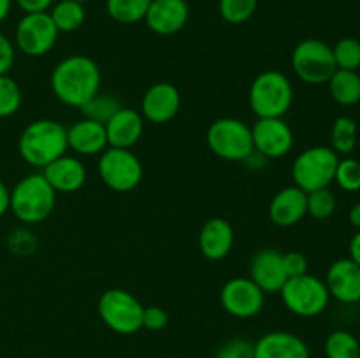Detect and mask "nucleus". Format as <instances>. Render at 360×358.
Returning <instances> with one entry per match:
<instances>
[{"mask_svg":"<svg viewBox=\"0 0 360 358\" xmlns=\"http://www.w3.org/2000/svg\"><path fill=\"white\" fill-rule=\"evenodd\" d=\"M122 107L123 105L120 104V100L115 97V95L98 91V93L94 95V97H91L90 100L79 109V111L81 114H83V118L94 119V121L105 125V123H108L109 119H111Z\"/></svg>","mask_w":360,"mask_h":358,"instance_id":"cd10ccee","label":"nucleus"},{"mask_svg":"<svg viewBox=\"0 0 360 358\" xmlns=\"http://www.w3.org/2000/svg\"><path fill=\"white\" fill-rule=\"evenodd\" d=\"M214 358H253V343L243 337H236L221 344Z\"/></svg>","mask_w":360,"mask_h":358,"instance_id":"f704fd0d","label":"nucleus"},{"mask_svg":"<svg viewBox=\"0 0 360 358\" xmlns=\"http://www.w3.org/2000/svg\"><path fill=\"white\" fill-rule=\"evenodd\" d=\"M9 199H11V190L7 188L6 183L0 179V218L4 214L9 213Z\"/></svg>","mask_w":360,"mask_h":358,"instance_id":"a19ab883","label":"nucleus"},{"mask_svg":"<svg viewBox=\"0 0 360 358\" xmlns=\"http://www.w3.org/2000/svg\"><path fill=\"white\" fill-rule=\"evenodd\" d=\"M292 69L295 76L308 84H327L338 70L333 46L320 39H304L292 51Z\"/></svg>","mask_w":360,"mask_h":358,"instance_id":"1a4fd4ad","label":"nucleus"},{"mask_svg":"<svg viewBox=\"0 0 360 358\" xmlns=\"http://www.w3.org/2000/svg\"><path fill=\"white\" fill-rule=\"evenodd\" d=\"M253 150L264 158H283L294 147V130L283 118H257L252 126Z\"/></svg>","mask_w":360,"mask_h":358,"instance_id":"ddd939ff","label":"nucleus"},{"mask_svg":"<svg viewBox=\"0 0 360 358\" xmlns=\"http://www.w3.org/2000/svg\"><path fill=\"white\" fill-rule=\"evenodd\" d=\"M56 204V192L42 172L21 178L11 190L9 211L23 225H37L51 216Z\"/></svg>","mask_w":360,"mask_h":358,"instance_id":"7ed1b4c3","label":"nucleus"},{"mask_svg":"<svg viewBox=\"0 0 360 358\" xmlns=\"http://www.w3.org/2000/svg\"><path fill=\"white\" fill-rule=\"evenodd\" d=\"M181 109V95L172 83L158 81L151 84L141 100V114L153 125H164L174 119Z\"/></svg>","mask_w":360,"mask_h":358,"instance_id":"4468645a","label":"nucleus"},{"mask_svg":"<svg viewBox=\"0 0 360 358\" xmlns=\"http://www.w3.org/2000/svg\"><path fill=\"white\" fill-rule=\"evenodd\" d=\"M67 146L79 157H94L108 150L105 126L94 119L81 118L67 128Z\"/></svg>","mask_w":360,"mask_h":358,"instance_id":"412c9836","label":"nucleus"},{"mask_svg":"<svg viewBox=\"0 0 360 358\" xmlns=\"http://www.w3.org/2000/svg\"><path fill=\"white\" fill-rule=\"evenodd\" d=\"M14 2L25 14L48 13L49 7L53 6V0H14Z\"/></svg>","mask_w":360,"mask_h":358,"instance_id":"ea45409f","label":"nucleus"},{"mask_svg":"<svg viewBox=\"0 0 360 358\" xmlns=\"http://www.w3.org/2000/svg\"><path fill=\"white\" fill-rule=\"evenodd\" d=\"M108 147H123L130 150L139 142L144 132V118L132 107H122L108 123H105Z\"/></svg>","mask_w":360,"mask_h":358,"instance_id":"4be33fe9","label":"nucleus"},{"mask_svg":"<svg viewBox=\"0 0 360 358\" xmlns=\"http://www.w3.org/2000/svg\"><path fill=\"white\" fill-rule=\"evenodd\" d=\"M14 58H16V48L13 41L4 32H0V76L9 74L14 65Z\"/></svg>","mask_w":360,"mask_h":358,"instance_id":"58836bf2","label":"nucleus"},{"mask_svg":"<svg viewBox=\"0 0 360 358\" xmlns=\"http://www.w3.org/2000/svg\"><path fill=\"white\" fill-rule=\"evenodd\" d=\"M13 9V0H0V25L7 20Z\"/></svg>","mask_w":360,"mask_h":358,"instance_id":"c03bdc74","label":"nucleus"},{"mask_svg":"<svg viewBox=\"0 0 360 358\" xmlns=\"http://www.w3.org/2000/svg\"><path fill=\"white\" fill-rule=\"evenodd\" d=\"M248 270V277L264 293H280L288 279L283 267V253L273 248L257 251L250 260Z\"/></svg>","mask_w":360,"mask_h":358,"instance_id":"2eb2a0df","label":"nucleus"},{"mask_svg":"<svg viewBox=\"0 0 360 358\" xmlns=\"http://www.w3.org/2000/svg\"><path fill=\"white\" fill-rule=\"evenodd\" d=\"M334 183L340 186L343 192L355 193L360 190V161L357 158L345 157L340 158L334 174Z\"/></svg>","mask_w":360,"mask_h":358,"instance_id":"473e14b6","label":"nucleus"},{"mask_svg":"<svg viewBox=\"0 0 360 358\" xmlns=\"http://www.w3.org/2000/svg\"><path fill=\"white\" fill-rule=\"evenodd\" d=\"M220 302L231 316L248 319L262 311L266 293L250 277H232L221 286Z\"/></svg>","mask_w":360,"mask_h":358,"instance_id":"f8f14e48","label":"nucleus"},{"mask_svg":"<svg viewBox=\"0 0 360 358\" xmlns=\"http://www.w3.org/2000/svg\"><path fill=\"white\" fill-rule=\"evenodd\" d=\"M308 214V193L295 185L285 186L269 204V220L276 227H294Z\"/></svg>","mask_w":360,"mask_h":358,"instance_id":"6ab92c4d","label":"nucleus"},{"mask_svg":"<svg viewBox=\"0 0 360 358\" xmlns=\"http://www.w3.org/2000/svg\"><path fill=\"white\" fill-rule=\"evenodd\" d=\"M336 195L329 188L315 190L308 193V214L315 220H329L336 213Z\"/></svg>","mask_w":360,"mask_h":358,"instance_id":"72a5a7b5","label":"nucleus"},{"mask_svg":"<svg viewBox=\"0 0 360 358\" xmlns=\"http://www.w3.org/2000/svg\"><path fill=\"white\" fill-rule=\"evenodd\" d=\"M348 221H350V225L354 228H357L360 230V202L354 204L350 209V213H348Z\"/></svg>","mask_w":360,"mask_h":358,"instance_id":"37998d69","label":"nucleus"},{"mask_svg":"<svg viewBox=\"0 0 360 358\" xmlns=\"http://www.w3.org/2000/svg\"><path fill=\"white\" fill-rule=\"evenodd\" d=\"M348 251H350V258L360 267V230L352 237L350 244H348Z\"/></svg>","mask_w":360,"mask_h":358,"instance_id":"79ce46f5","label":"nucleus"},{"mask_svg":"<svg viewBox=\"0 0 360 358\" xmlns=\"http://www.w3.org/2000/svg\"><path fill=\"white\" fill-rule=\"evenodd\" d=\"M151 0H108V14L122 25H134L144 21Z\"/></svg>","mask_w":360,"mask_h":358,"instance_id":"bb28decb","label":"nucleus"},{"mask_svg":"<svg viewBox=\"0 0 360 358\" xmlns=\"http://www.w3.org/2000/svg\"><path fill=\"white\" fill-rule=\"evenodd\" d=\"M23 102L21 88L9 74L0 76V118H11L16 114Z\"/></svg>","mask_w":360,"mask_h":358,"instance_id":"c756f323","label":"nucleus"},{"mask_svg":"<svg viewBox=\"0 0 360 358\" xmlns=\"http://www.w3.org/2000/svg\"><path fill=\"white\" fill-rule=\"evenodd\" d=\"M9 249L16 255H28V253L34 251L35 248V239L32 237L30 232H27L25 228H18L13 234L9 235Z\"/></svg>","mask_w":360,"mask_h":358,"instance_id":"e433bc0d","label":"nucleus"},{"mask_svg":"<svg viewBox=\"0 0 360 358\" xmlns=\"http://www.w3.org/2000/svg\"><path fill=\"white\" fill-rule=\"evenodd\" d=\"M334 62L338 69L359 70L360 69V41L354 37L340 39L333 46Z\"/></svg>","mask_w":360,"mask_h":358,"instance_id":"2f4dec72","label":"nucleus"},{"mask_svg":"<svg viewBox=\"0 0 360 358\" xmlns=\"http://www.w3.org/2000/svg\"><path fill=\"white\" fill-rule=\"evenodd\" d=\"M357 133L359 126L354 118L338 116L333 123V128H330V147L338 154L348 157L350 153H354L355 146H357Z\"/></svg>","mask_w":360,"mask_h":358,"instance_id":"a878e982","label":"nucleus"},{"mask_svg":"<svg viewBox=\"0 0 360 358\" xmlns=\"http://www.w3.org/2000/svg\"><path fill=\"white\" fill-rule=\"evenodd\" d=\"M234 246V228L224 218H211L199 232V249L207 260H224Z\"/></svg>","mask_w":360,"mask_h":358,"instance_id":"5701e85b","label":"nucleus"},{"mask_svg":"<svg viewBox=\"0 0 360 358\" xmlns=\"http://www.w3.org/2000/svg\"><path fill=\"white\" fill-rule=\"evenodd\" d=\"M42 175L56 193H74L84 186L88 179L83 161L72 154H62L42 168Z\"/></svg>","mask_w":360,"mask_h":358,"instance_id":"a211bd4d","label":"nucleus"},{"mask_svg":"<svg viewBox=\"0 0 360 358\" xmlns=\"http://www.w3.org/2000/svg\"><path fill=\"white\" fill-rule=\"evenodd\" d=\"M207 147L225 161H245L253 153L252 126L238 118L214 119L206 133Z\"/></svg>","mask_w":360,"mask_h":358,"instance_id":"6e6552de","label":"nucleus"},{"mask_svg":"<svg viewBox=\"0 0 360 358\" xmlns=\"http://www.w3.org/2000/svg\"><path fill=\"white\" fill-rule=\"evenodd\" d=\"M53 95L69 107L81 109L101 91V67L86 55H72L56 63L49 77Z\"/></svg>","mask_w":360,"mask_h":358,"instance_id":"f257e3e1","label":"nucleus"},{"mask_svg":"<svg viewBox=\"0 0 360 358\" xmlns=\"http://www.w3.org/2000/svg\"><path fill=\"white\" fill-rule=\"evenodd\" d=\"M359 358H360V357H359Z\"/></svg>","mask_w":360,"mask_h":358,"instance_id":"49530a36","label":"nucleus"},{"mask_svg":"<svg viewBox=\"0 0 360 358\" xmlns=\"http://www.w3.org/2000/svg\"><path fill=\"white\" fill-rule=\"evenodd\" d=\"M340 154L330 146H313L301 151L292 164V179L297 188L309 193L329 188L334 183Z\"/></svg>","mask_w":360,"mask_h":358,"instance_id":"39448f33","label":"nucleus"},{"mask_svg":"<svg viewBox=\"0 0 360 358\" xmlns=\"http://www.w3.org/2000/svg\"><path fill=\"white\" fill-rule=\"evenodd\" d=\"M327 86L336 104L350 107L360 102V74L357 70L338 69L327 81Z\"/></svg>","mask_w":360,"mask_h":358,"instance_id":"b1692460","label":"nucleus"},{"mask_svg":"<svg viewBox=\"0 0 360 358\" xmlns=\"http://www.w3.org/2000/svg\"><path fill=\"white\" fill-rule=\"evenodd\" d=\"M323 351L327 358H359L360 343L348 330H334L327 336Z\"/></svg>","mask_w":360,"mask_h":358,"instance_id":"c85d7f7f","label":"nucleus"},{"mask_svg":"<svg viewBox=\"0 0 360 358\" xmlns=\"http://www.w3.org/2000/svg\"><path fill=\"white\" fill-rule=\"evenodd\" d=\"M167 323H169V314L164 307H160V305H150V307H144L143 329L151 330V332H158V330L165 329Z\"/></svg>","mask_w":360,"mask_h":358,"instance_id":"c9c22d12","label":"nucleus"},{"mask_svg":"<svg viewBox=\"0 0 360 358\" xmlns=\"http://www.w3.org/2000/svg\"><path fill=\"white\" fill-rule=\"evenodd\" d=\"M253 358H311L304 340L292 332H267L253 344Z\"/></svg>","mask_w":360,"mask_h":358,"instance_id":"aec40b11","label":"nucleus"},{"mask_svg":"<svg viewBox=\"0 0 360 358\" xmlns=\"http://www.w3.org/2000/svg\"><path fill=\"white\" fill-rule=\"evenodd\" d=\"M49 16L60 34H72L83 27L86 20V11L83 4L76 0H60L49 11Z\"/></svg>","mask_w":360,"mask_h":358,"instance_id":"393cba45","label":"nucleus"},{"mask_svg":"<svg viewBox=\"0 0 360 358\" xmlns=\"http://www.w3.org/2000/svg\"><path fill=\"white\" fill-rule=\"evenodd\" d=\"M280 295L285 307L301 318H315L322 314L330 302L326 281L308 272L297 277H288Z\"/></svg>","mask_w":360,"mask_h":358,"instance_id":"0eeeda50","label":"nucleus"},{"mask_svg":"<svg viewBox=\"0 0 360 358\" xmlns=\"http://www.w3.org/2000/svg\"><path fill=\"white\" fill-rule=\"evenodd\" d=\"M76 2H81V4H83V2H86V0H76Z\"/></svg>","mask_w":360,"mask_h":358,"instance_id":"a18cd8bd","label":"nucleus"},{"mask_svg":"<svg viewBox=\"0 0 360 358\" xmlns=\"http://www.w3.org/2000/svg\"><path fill=\"white\" fill-rule=\"evenodd\" d=\"M190 18L186 0H151L144 21L157 35H174L183 30Z\"/></svg>","mask_w":360,"mask_h":358,"instance_id":"f3484780","label":"nucleus"},{"mask_svg":"<svg viewBox=\"0 0 360 358\" xmlns=\"http://www.w3.org/2000/svg\"><path fill=\"white\" fill-rule=\"evenodd\" d=\"M67 150V126L56 119L30 121L18 139V153L25 164L35 168H44Z\"/></svg>","mask_w":360,"mask_h":358,"instance_id":"f03ea898","label":"nucleus"},{"mask_svg":"<svg viewBox=\"0 0 360 358\" xmlns=\"http://www.w3.org/2000/svg\"><path fill=\"white\" fill-rule=\"evenodd\" d=\"M259 0H220V16L231 25H241L255 14Z\"/></svg>","mask_w":360,"mask_h":358,"instance_id":"7c9ffc66","label":"nucleus"},{"mask_svg":"<svg viewBox=\"0 0 360 358\" xmlns=\"http://www.w3.org/2000/svg\"><path fill=\"white\" fill-rule=\"evenodd\" d=\"M283 267L287 277H297L308 272V258L299 251L283 253Z\"/></svg>","mask_w":360,"mask_h":358,"instance_id":"4c0bfd02","label":"nucleus"},{"mask_svg":"<svg viewBox=\"0 0 360 358\" xmlns=\"http://www.w3.org/2000/svg\"><path fill=\"white\" fill-rule=\"evenodd\" d=\"M323 281L330 298H336L341 304L360 302V267L350 256L330 263Z\"/></svg>","mask_w":360,"mask_h":358,"instance_id":"dca6fc26","label":"nucleus"},{"mask_svg":"<svg viewBox=\"0 0 360 358\" xmlns=\"http://www.w3.org/2000/svg\"><path fill=\"white\" fill-rule=\"evenodd\" d=\"M97 168L102 183L112 192H132L143 181V164L134 151L123 147L102 151Z\"/></svg>","mask_w":360,"mask_h":358,"instance_id":"9d476101","label":"nucleus"},{"mask_svg":"<svg viewBox=\"0 0 360 358\" xmlns=\"http://www.w3.org/2000/svg\"><path fill=\"white\" fill-rule=\"evenodd\" d=\"M58 34L49 13L23 14L14 30V44L23 55L37 58L55 48Z\"/></svg>","mask_w":360,"mask_h":358,"instance_id":"9b49d317","label":"nucleus"},{"mask_svg":"<svg viewBox=\"0 0 360 358\" xmlns=\"http://www.w3.org/2000/svg\"><path fill=\"white\" fill-rule=\"evenodd\" d=\"M97 311L104 325L120 336H132L143 329L144 305L123 288H109L101 295Z\"/></svg>","mask_w":360,"mask_h":358,"instance_id":"423d86ee","label":"nucleus"},{"mask_svg":"<svg viewBox=\"0 0 360 358\" xmlns=\"http://www.w3.org/2000/svg\"><path fill=\"white\" fill-rule=\"evenodd\" d=\"M248 102L257 118H283L294 102L292 81L280 70H264L252 81Z\"/></svg>","mask_w":360,"mask_h":358,"instance_id":"20e7f679","label":"nucleus"}]
</instances>
